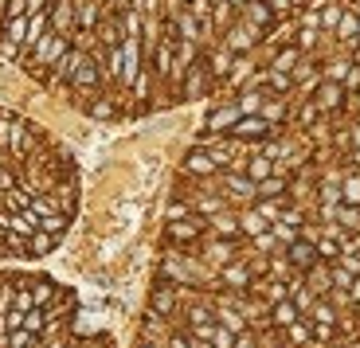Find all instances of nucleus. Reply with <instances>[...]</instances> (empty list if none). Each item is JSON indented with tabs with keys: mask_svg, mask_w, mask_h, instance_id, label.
<instances>
[{
	"mask_svg": "<svg viewBox=\"0 0 360 348\" xmlns=\"http://www.w3.org/2000/svg\"><path fill=\"white\" fill-rule=\"evenodd\" d=\"M207 235V219L204 215H188V219H176V224H165V243L169 247L188 250L192 243H200Z\"/></svg>",
	"mask_w": 360,
	"mask_h": 348,
	"instance_id": "obj_1",
	"label": "nucleus"
},
{
	"mask_svg": "<svg viewBox=\"0 0 360 348\" xmlns=\"http://www.w3.org/2000/svg\"><path fill=\"white\" fill-rule=\"evenodd\" d=\"M259 39H262V32H259V27H255L251 20H243V16H239V20H235V24L224 32V39H219V44H224L231 55H251Z\"/></svg>",
	"mask_w": 360,
	"mask_h": 348,
	"instance_id": "obj_2",
	"label": "nucleus"
},
{
	"mask_svg": "<svg viewBox=\"0 0 360 348\" xmlns=\"http://www.w3.org/2000/svg\"><path fill=\"white\" fill-rule=\"evenodd\" d=\"M219 196L224 200H239V204H255L259 200V184H255L251 176H243V172H231V169H224L219 172Z\"/></svg>",
	"mask_w": 360,
	"mask_h": 348,
	"instance_id": "obj_3",
	"label": "nucleus"
},
{
	"mask_svg": "<svg viewBox=\"0 0 360 348\" xmlns=\"http://www.w3.org/2000/svg\"><path fill=\"white\" fill-rule=\"evenodd\" d=\"M200 259H204V266L219 270V266H227V262L239 259V247H235V239H216V235H204V239H200Z\"/></svg>",
	"mask_w": 360,
	"mask_h": 348,
	"instance_id": "obj_4",
	"label": "nucleus"
},
{
	"mask_svg": "<svg viewBox=\"0 0 360 348\" xmlns=\"http://www.w3.org/2000/svg\"><path fill=\"white\" fill-rule=\"evenodd\" d=\"M251 282H255V270H251V262H247V259H235V262H227V266L216 270V286L231 290V294L251 290Z\"/></svg>",
	"mask_w": 360,
	"mask_h": 348,
	"instance_id": "obj_5",
	"label": "nucleus"
},
{
	"mask_svg": "<svg viewBox=\"0 0 360 348\" xmlns=\"http://www.w3.org/2000/svg\"><path fill=\"white\" fill-rule=\"evenodd\" d=\"M212 90H216V75L207 71L204 55H200V63L184 75V82H180V98H204V94H212Z\"/></svg>",
	"mask_w": 360,
	"mask_h": 348,
	"instance_id": "obj_6",
	"label": "nucleus"
},
{
	"mask_svg": "<svg viewBox=\"0 0 360 348\" xmlns=\"http://www.w3.org/2000/svg\"><path fill=\"white\" fill-rule=\"evenodd\" d=\"M239 106H235V98H227V102H216V106H207V114H204V134H227L235 122H239Z\"/></svg>",
	"mask_w": 360,
	"mask_h": 348,
	"instance_id": "obj_7",
	"label": "nucleus"
},
{
	"mask_svg": "<svg viewBox=\"0 0 360 348\" xmlns=\"http://www.w3.org/2000/svg\"><path fill=\"white\" fill-rule=\"evenodd\" d=\"M98 86H102V67L94 63V55H82L79 67H75V75H71V90H79V94H94Z\"/></svg>",
	"mask_w": 360,
	"mask_h": 348,
	"instance_id": "obj_8",
	"label": "nucleus"
},
{
	"mask_svg": "<svg viewBox=\"0 0 360 348\" xmlns=\"http://www.w3.org/2000/svg\"><path fill=\"white\" fill-rule=\"evenodd\" d=\"M180 297H184V286H165V282H157L153 294H149V313H157V317H172L180 305Z\"/></svg>",
	"mask_w": 360,
	"mask_h": 348,
	"instance_id": "obj_9",
	"label": "nucleus"
},
{
	"mask_svg": "<svg viewBox=\"0 0 360 348\" xmlns=\"http://www.w3.org/2000/svg\"><path fill=\"white\" fill-rule=\"evenodd\" d=\"M309 98L317 102V110H321V114H333V110H341L345 102H349V94H345L341 82H325V79H321V86H317Z\"/></svg>",
	"mask_w": 360,
	"mask_h": 348,
	"instance_id": "obj_10",
	"label": "nucleus"
},
{
	"mask_svg": "<svg viewBox=\"0 0 360 348\" xmlns=\"http://www.w3.org/2000/svg\"><path fill=\"white\" fill-rule=\"evenodd\" d=\"M184 172H188V176H216L219 165L212 161V153H207L204 145H192V149L184 153Z\"/></svg>",
	"mask_w": 360,
	"mask_h": 348,
	"instance_id": "obj_11",
	"label": "nucleus"
},
{
	"mask_svg": "<svg viewBox=\"0 0 360 348\" xmlns=\"http://www.w3.org/2000/svg\"><path fill=\"white\" fill-rule=\"evenodd\" d=\"M286 259H290V266H294L297 274H306L309 266L321 262V254H317V247L309 239H297V243H290V247H286Z\"/></svg>",
	"mask_w": 360,
	"mask_h": 348,
	"instance_id": "obj_12",
	"label": "nucleus"
},
{
	"mask_svg": "<svg viewBox=\"0 0 360 348\" xmlns=\"http://www.w3.org/2000/svg\"><path fill=\"white\" fill-rule=\"evenodd\" d=\"M47 20H51V32L59 36H71L75 27V0H51V8H47Z\"/></svg>",
	"mask_w": 360,
	"mask_h": 348,
	"instance_id": "obj_13",
	"label": "nucleus"
},
{
	"mask_svg": "<svg viewBox=\"0 0 360 348\" xmlns=\"http://www.w3.org/2000/svg\"><path fill=\"white\" fill-rule=\"evenodd\" d=\"M255 71H259V67H255V59H251V55H239V59L231 63V71H227L219 82H224V86H231V90H243L247 82L255 79Z\"/></svg>",
	"mask_w": 360,
	"mask_h": 348,
	"instance_id": "obj_14",
	"label": "nucleus"
},
{
	"mask_svg": "<svg viewBox=\"0 0 360 348\" xmlns=\"http://www.w3.org/2000/svg\"><path fill=\"white\" fill-rule=\"evenodd\" d=\"M102 16H106L102 0H75V24H79L82 32H94V27L102 24Z\"/></svg>",
	"mask_w": 360,
	"mask_h": 348,
	"instance_id": "obj_15",
	"label": "nucleus"
},
{
	"mask_svg": "<svg viewBox=\"0 0 360 348\" xmlns=\"http://www.w3.org/2000/svg\"><path fill=\"white\" fill-rule=\"evenodd\" d=\"M239 16L251 20V24L259 27V32H270V27H274V20H278V16H274V8H270L266 0H247L243 8H239Z\"/></svg>",
	"mask_w": 360,
	"mask_h": 348,
	"instance_id": "obj_16",
	"label": "nucleus"
},
{
	"mask_svg": "<svg viewBox=\"0 0 360 348\" xmlns=\"http://www.w3.org/2000/svg\"><path fill=\"white\" fill-rule=\"evenodd\" d=\"M207 235H216V239H239L243 227H239V215L235 212H219L207 219Z\"/></svg>",
	"mask_w": 360,
	"mask_h": 348,
	"instance_id": "obj_17",
	"label": "nucleus"
},
{
	"mask_svg": "<svg viewBox=\"0 0 360 348\" xmlns=\"http://www.w3.org/2000/svg\"><path fill=\"white\" fill-rule=\"evenodd\" d=\"M302 59H306V55H302L294 44H290V47H278V51H270V63H266V67H270V71H282V75H294V67H297Z\"/></svg>",
	"mask_w": 360,
	"mask_h": 348,
	"instance_id": "obj_18",
	"label": "nucleus"
},
{
	"mask_svg": "<svg viewBox=\"0 0 360 348\" xmlns=\"http://www.w3.org/2000/svg\"><path fill=\"white\" fill-rule=\"evenodd\" d=\"M302 282H306V286L314 290L317 297H325L329 290H333V278H329V262H317V266H309L306 274H302Z\"/></svg>",
	"mask_w": 360,
	"mask_h": 348,
	"instance_id": "obj_19",
	"label": "nucleus"
},
{
	"mask_svg": "<svg viewBox=\"0 0 360 348\" xmlns=\"http://www.w3.org/2000/svg\"><path fill=\"white\" fill-rule=\"evenodd\" d=\"M290 110H294V98H270V94H266V102H262V114H259V117H266L270 125H278V129H282V122L290 117Z\"/></svg>",
	"mask_w": 360,
	"mask_h": 348,
	"instance_id": "obj_20",
	"label": "nucleus"
},
{
	"mask_svg": "<svg viewBox=\"0 0 360 348\" xmlns=\"http://www.w3.org/2000/svg\"><path fill=\"white\" fill-rule=\"evenodd\" d=\"M235 59H239V55H231V51H227L224 44H219V47H212V51L204 55V63H207V71L216 75V79H224V75L231 71V63H235Z\"/></svg>",
	"mask_w": 360,
	"mask_h": 348,
	"instance_id": "obj_21",
	"label": "nucleus"
},
{
	"mask_svg": "<svg viewBox=\"0 0 360 348\" xmlns=\"http://www.w3.org/2000/svg\"><path fill=\"white\" fill-rule=\"evenodd\" d=\"M356 16H360V8H352V4H345V12H341V24H337V32H333V36L341 39L345 47H352V44H356Z\"/></svg>",
	"mask_w": 360,
	"mask_h": 348,
	"instance_id": "obj_22",
	"label": "nucleus"
},
{
	"mask_svg": "<svg viewBox=\"0 0 360 348\" xmlns=\"http://www.w3.org/2000/svg\"><path fill=\"white\" fill-rule=\"evenodd\" d=\"M294 321H302V313H297V305L290 302V297L278 305H270V325H274V329H290Z\"/></svg>",
	"mask_w": 360,
	"mask_h": 348,
	"instance_id": "obj_23",
	"label": "nucleus"
},
{
	"mask_svg": "<svg viewBox=\"0 0 360 348\" xmlns=\"http://www.w3.org/2000/svg\"><path fill=\"white\" fill-rule=\"evenodd\" d=\"M282 340H286L290 348H302V344H314V329H309V321L302 317V321H294L290 329H278Z\"/></svg>",
	"mask_w": 360,
	"mask_h": 348,
	"instance_id": "obj_24",
	"label": "nucleus"
},
{
	"mask_svg": "<svg viewBox=\"0 0 360 348\" xmlns=\"http://www.w3.org/2000/svg\"><path fill=\"white\" fill-rule=\"evenodd\" d=\"M235 20H239V8H231L227 0H216V4H212V32H227Z\"/></svg>",
	"mask_w": 360,
	"mask_h": 348,
	"instance_id": "obj_25",
	"label": "nucleus"
},
{
	"mask_svg": "<svg viewBox=\"0 0 360 348\" xmlns=\"http://www.w3.org/2000/svg\"><path fill=\"white\" fill-rule=\"evenodd\" d=\"M262 102H266L262 90H239V94H235V106H239V114H243V117L262 114Z\"/></svg>",
	"mask_w": 360,
	"mask_h": 348,
	"instance_id": "obj_26",
	"label": "nucleus"
},
{
	"mask_svg": "<svg viewBox=\"0 0 360 348\" xmlns=\"http://www.w3.org/2000/svg\"><path fill=\"white\" fill-rule=\"evenodd\" d=\"M290 117H294V125H302V129H314L317 117H321V110H317L314 98H302V106L290 110Z\"/></svg>",
	"mask_w": 360,
	"mask_h": 348,
	"instance_id": "obj_27",
	"label": "nucleus"
},
{
	"mask_svg": "<svg viewBox=\"0 0 360 348\" xmlns=\"http://www.w3.org/2000/svg\"><path fill=\"white\" fill-rule=\"evenodd\" d=\"M341 12H345V0H329V4H321V8H317V16H321V32H337Z\"/></svg>",
	"mask_w": 360,
	"mask_h": 348,
	"instance_id": "obj_28",
	"label": "nucleus"
},
{
	"mask_svg": "<svg viewBox=\"0 0 360 348\" xmlns=\"http://www.w3.org/2000/svg\"><path fill=\"white\" fill-rule=\"evenodd\" d=\"M341 204L360 207V172H345L341 176Z\"/></svg>",
	"mask_w": 360,
	"mask_h": 348,
	"instance_id": "obj_29",
	"label": "nucleus"
},
{
	"mask_svg": "<svg viewBox=\"0 0 360 348\" xmlns=\"http://www.w3.org/2000/svg\"><path fill=\"white\" fill-rule=\"evenodd\" d=\"M349 71H352V59H329V63L321 67V79H325V82H341V86H345Z\"/></svg>",
	"mask_w": 360,
	"mask_h": 348,
	"instance_id": "obj_30",
	"label": "nucleus"
},
{
	"mask_svg": "<svg viewBox=\"0 0 360 348\" xmlns=\"http://www.w3.org/2000/svg\"><path fill=\"white\" fill-rule=\"evenodd\" d=\"M286 188H290V176H266L259 180V200H278L286 196Z\"/></svg>",
	"mask_w": 360,
	"mask_h": 348,
	"instance_id": "obj_31",
	"label": "nucleus"
},
{
	"mask_svg": "<svg viewBox=\"0 0 360 348\" xmlns=\"http://www.w3.org/2000/svg\"><path fill=\"white\" fill-rule=\"evenodd\" d=\"M239 227H243V235H251V239H255V235H262V231H270V224L262 219L259 212H255V204L247 207L243 215H239Z\"/></svg>",
	"mask_w": 360,
	"mask_h": 348,
	"instance_id": "obj_32",
	"label": "nucleus"
},
{
	"mask_svg": "<svg viewBox=\"0 0 360 348\" xmlns=\"http://www.w3.org/2000/svg\"><path fill=\"white\" fill-rule=\"evenodd\" d=\"M4 348H39V337L27 329H8L4 333Z\"/></svg>",
	"mask_w": 360,
	"mask_h": 348,
	"instance_id": "obj_33",
	"label": "nucleus"
},
{
	"mask_svg": "<svg viewBox=\"0 0 360 348\" xmlns=\"http://www.w3.org/2000/svg\"><path fill=\"white\" fill-rule=\"evenodd\" d=\"M86 114L90 117H98V122H110V117H117V110H114V98H94V102H86Z\"/></svg>",
	"mask_w": 360,
	"mask_h": 348,
	"instance_id": "obj_34",
	"label": "nucleus"
},
{
	"mask_svg": "<svg viewBox=\"0 0 360 348\" xmlns=\"http://www.w3.org/2000/svg\"><path fill=\"white\" fill-rule=\"evenodd\" d=\"M149 90H153V67H141V75L134 79L129 94H134V98H149Z\"/></svg>",
	"mask_w": 360,
	"mask_h": 348,
	"instance_id": "obj_35",
	"label": "nucleus"
},
{
	"mask_svg": "<svg viewBox=\"0 0 360 348\" xmlns=\"http://www.w3.org/2000/svg\"><path fill=\"white\" fill-rule=\"evenodd\" d=\"M329 278H333V290H352V282H356V274H349L341 262H329Z\"/></svg>",
	"mask_w": 360,
	"mask_h": 348,
	"instance_id": "obj_36",
	"label": "nucleus"
},
{
	"mask_svg": "<svg viewBox=\"0 0 360 348\" xmlns=\"http://www.w3.org/2000/svg\"><path fill=\"white\" fill-rule=\"evenodd\" d=\"M165 348H196V344H192L188 333H172V337L165 340Z\"/></svg>",
	"mask_w": 360,
	"mask_h": 348,
	"instance_id": "obj_37",
	"label": "nucleus"
},
{
	"mask_svg": "<svg viewBox=\"0 0 360 348\" xmlns=\"http://www.w3.org/2000/svg\"><path fill=\"white\" fill-rule=\"evenodd\" d=\"M235 348H259V340H255L251 329H247V333H239V337H235Z\"/></svg>",
	"mask_w": 360,
	"mask_h": 348,
	"instance_id": "obj_38",
	"label": "nucleus"
},
{
	"mask_svg": "<svg viewBox=\"0 0 360 348\" xmlns=\"http://www.w3.org/2000/svg\"><path fill=\"white\" fill-rule=\"evenodd\" d=\"M349 161H352V172H360V149L349 153Z\"/></svg>",
	"mask_w": 360,
	"mask_h": 348,
	"instance_id": "obj_39",
	"label": "nucleus"
},
{
	"mask_svg": "<svg viewBox=\"0 0 360 348\" xmlns=\"http://www.w3.org/2000/svg\"><path fill=\"white\" fill-rule=\"evenodd\" d=\"M110 4H114L117 12H122V8H134V0H110Z\"/></svg>",
	"mask_w": 360,
	"mask_h": 348,
	"instance_id": "obj_40",
	"label": "nucleus"
},
{
	"mask_svg": "<svg viewBox=\"0 0 360 348\" xmlns=\"http://www.w3.org/2000/svg\"><path fill=\"white\" fill-rule=\"evenodd\" d=\"M345 106H349V110H352V114H356V117H360V94H356V98H352V102H345Z\"/></svg>",
	"mask_w": 360,
	"mask_h": 348,
	"instance_id": "obj_41",
	"label": "nucleus"
},
{
	"mask_svg": "<svg viewBox=\"0 0 360 348\" xmlns=\"http://www.w3.org/2000/svg\"><path fill=\"white\" fill-rule=\"evenodd\" d=\"M349 51H352V63H356V67H360V44H352Z\"/></svg>",
	"mask_w": 360,
	"mask_h": 348,
	"instance_id": "obj_42",
	"label": "nucleus"
},
{
	"mask_svg": "<svg viewBox=\"0 0 360 348\" xmlns=\"http://www.w3.org/2000/svg\"><path fill=\"white\" fill-rule=\"evenodd\" d=\"M227 4H231V8H243V4H247V0H227Z\"/></svg>",
	"mask_w": 360,
	"mask_h": 348,
	"instance_id": "obj_43",
	"label": "nucleus"
},
{
	"mask_svg": "<svg viewBox=\"0 0 360 348\" xmlns=\"http://www.w3.org/2000/svg\"><path fill=\"white\" fill-rule=\"evenodd\" d=\"M270 348H290V344H286V340H278V344H270Z\"/></svg>",
	"mask_w": 360,
	"mask_h": 348,
	"instance_id": "obj_44",
	"label": "nucleus"
},
{
	"mask_svg": "<svg viewBox=\"0 0 360 348\" xmlns=\"http://www.w3.org/2000/svg\"><path fill=\"white\" fill-rule=\"evenodd\" d=\"M356 44H360V16H356Z\"/></svg>",
	"mask_w": 360,
	"mask_h": 348,
	"instance_id": "obj_45",
	"label": "nucleus"
},
{
	"mask_svg": "<svg viewBox=\"0 0 360 348\" xmlns=\"http://www.w3.org/2000/svg\"><path fill=\"white\" fill-rule=\"evenodd\" d=\"M176 4H184V8H188V4H192V0H176Z\"/></svg>",
	"mask_w": 360,
	"mask_h": 348,
	"instance_id": "obj_46",
	"label": "nucleus"
},
{
	"mask_svg": "<svg viewBox=\"0 0 360 348\" xmlns=\"http://www.w3.org/2000/svg\"><path fill=\"white\" fill-rule=\"evenodd\" d=\"M106 4H110V0H106Z\"/></svg>",
	"mask_w": 360,
	"mask_h": 348,
	"instance_id": "obj_47",
	"label": "nucleus"
}]
</instances>
